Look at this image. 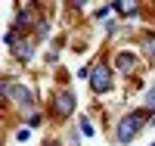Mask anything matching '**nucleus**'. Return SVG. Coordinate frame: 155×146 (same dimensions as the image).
Listing matches in <instances>:
<instances>
[{"instance_id": "obj_1", "label": "nucleus", "mask_w": 155, "mask_h": 146, "mask_svg": "<svg viewBox=\"0 0 155 146\" xmlns=\"http://www.w3.org/2000/svg\"><path fill=\"white\" fill-rule=\"evenodd\" d=\"M146 121H152L149 118V109H137V112H130V115H124L121 121H118V143H130L134 137H137V131L143 127Z\"/></svg>"}, {"instance_id": "obj_2", "label": "nucleus", "mask_w": 155, "mask_h": 146, "mask_svg": "<svg viewBox=\"0 0 155 146\" xmlns=\"http://www.w3.org/2000/svg\"><path fill=\"white\" fill-rule=\"evenodd\" d=\"M53 112L59 118H68L74 112V93H71V90H59V93L53 97Z\"/></svg>"}, {"instance_id": "obj_3", "label": "nucleus", "mask_w": 155, "mask_h": 146, "mask_svg": "<svg viewBox=\"0 0 155 146\" xmlns=\"http://www.w3.org/2000/svg\"><path fill=\"white\" fill-rule=\"evenodd\" d=\"M90 87H93L96 93H106L112 87V75H109L106 65H93V69H90Z\"/></svg>"}, {"instance_id": "obj_4", "label": "nucleus", "mask_w": 155, "mask_h": 146, "mask_svg": "<svg viewBox=\"0 0 155 146\" xmlns=\"http://www.w3.org/2000/svg\"><path fill=\"white\" fill-rule=\"evenodd\" d=\"M0 90H3L6 97H12L16 103H22V106H34V93H31L28 87H22V84H9V81H3V87H0Z\"/></svg>"}, {"instance_id": "obj_5", "label": "nucleus", "mask_w": 155, "mask_h": 146, "mask_svg": "<svg viewBox=\"0 0 155 146\" xmlns=\"http://www.w3.org/2000/svg\"><path fill=\"white\" fill-rule=\"evenodd\" d=\"M12 53H16V59H22V62H28L31 56H34V44L31 41H16V47H12Z\"/></svg>"}, {"instance_id": "obj_6", "label": "nucleus", "mask_w": 155, "mask_h": 146, "mask_svg": "<svg viewBox=\"0 0 155 146\" xmlns=\"http://www.w3.org/2000/svg\"><path fill=\"white\" fill-rule=\"evenodd\" d=\"M115 65H118V72L130 75V72H134V65H137V56H134V53H118V59H115Z\"/></svg>"}, {"instance_id": "obj_7", "label": "nucleus", "mask_w": 155, "mask_h": 146, "mask_svg": "<svg viewBox=\"0 0 155 146\" xmlns=\"http://www.w3.org/2000/svg\"><path fill=\"white\" fill-rule=\"evenodd\" d=\"M115 9L121 16H137V3H115Z\"/></svg>"}, {"instance_id": "obj_8", "label": "nucleus", "mask_w": 155, "mask_h": 146, "mask_svg": "<svg viewBox=\"0 0 155 146\" xmlns=\"http://www.w3.org/2000/svg\"><path fill=\"white\" fill-rule=\"evenodd\" d=\"M146 109H152V112H155V87L146 93Z\"/></svg>"}, {"instance_id": "obj_9", "label": "nucleus", "mask_w": 155, "mask_h": 146, "mask_svg": "<svg viewBox=\"0 0 155 146\" xmlns=\"http://www.w3.org/2000/svg\"><path fill=\"white\" fill-rule=\"evenodd\" d=\"M28 137H31V131H28V127H22L19 134H16V140H19V143H25V140H28Z\"/></svg>"}, {"instance_id": "obj_10", "label": "nucleus", "mask_w": 155, "mask_h": 146, "mask_svg": "<svg viewBox=\"0 0 155 146\" xmlns=\"http://www.w3.org/2000/svg\"><path fill=\"white\" fill-rule=\"evenodd\" d=\"M37 124H41V115H37V112L28 115V127H37Z\"/></svg>"}, {"instance_id": "obj_11", "label": "nucleus", "mask_w": 155, "mask_h": 146, "mask_svg": "<svg viewBox=\"0 0 155 146\" xmlns=\"http://www.w3.org/2000/svg\"><path fill=\"white\" fill-rule=\"evenodd\" d=\"M81 131H84V134L90 137V134H93V124H90V121H81Z\"/></svg>"}, {"instance_id": "obj_12", "label": "nucleus", "mask_w": 155, "mask_h": 146, "mask_svg": "<svg viewBox=\"0 0 155 146\" xmlns=\"http://www.w3.org/2000/svg\"><path fill=\"white\" fill-rule=\"evenodd\" d=\"M47 146H59V143H47Z\"/></svg>"}, {"instance_id": "obj_13", "label": "nucleus", "mask_w": 155, "mask_h": 146, "mask_svg": "<svg viewBox=\"0 0 155 146\" xmlns=\"http://www.w3.org/2000/svg\"><path fill=\"white\" fill-rule=\"evenodd\" d=\"M152 146H155V143H152Z\"/></svg>"}]
</instances>
